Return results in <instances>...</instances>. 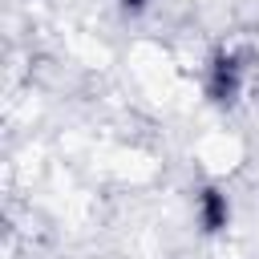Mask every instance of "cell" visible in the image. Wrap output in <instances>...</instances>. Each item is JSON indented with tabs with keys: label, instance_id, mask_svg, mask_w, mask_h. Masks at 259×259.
Returning <instances> with one entry per match:
<instances>
[{
	"label": "cell",
	"instance_id": "cell-1",
	"mask_svg": "<svg viewBox=\"0 0 259 259\" xmlns=\"http://www.w3.org/2000/svg\"><path fill=\"white\" fill-rule=\"evenodd\" d=\"M243 81H247V65H243V53L235 49H219L206 65V97L214 105H235L239 93H243Z\"/></svg>",
	"mask_w": 259,
	"mask_h": 259
},
{
	"label": "cell",
	"instance_id": "cell-2",
	"mask_svg": "<svg viewBox=\"0 0 259 259\" xmlns=\"http://www.w3.org/2000/svg\"><path fill=\"white\" fill-rule=\"evenodd\" d=\"M194 219H198V227L206 235L227 231L231 227V198H227V190L223 186H202L194 194Z\"/></svg>",
	"mask_w": 259,
	"mask_h": 259
},
{
	"label": "cell",
	"instance_id": "cell-3",
	"mask_svg": "<svg viewBox=\"0 0 259 259\" xmlns=\"http://www.w3.org/2000/svg\"><path fill=\"white\" fill-rule=\"evenodd\" d=\"M117 4H121V12H130V16H138V12H146V8L154 4V0H117Z\"/></svg>",
	"mask_w": 259,
	"mask_h": 259
}]
</instances>
